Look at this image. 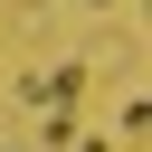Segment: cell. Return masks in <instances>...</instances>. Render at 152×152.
Masks as SVG:
<instances>
[{
  "label": "cell",
  "mask_w": 152,
  "mask_h": 152,
  "mask_svg": "<svg viewBox=\"0 0 152 152\" xmlns=\"http://www.w3.org/2000/svg\"><path fill=\"white\" fill-rule=\"evenodd\" d=\"M28 95H38L48 114H66V104L86 95V66H38V76H28Z\"/></svg>",
  "instance_id": "6da1fadb"
}]
</instances>
